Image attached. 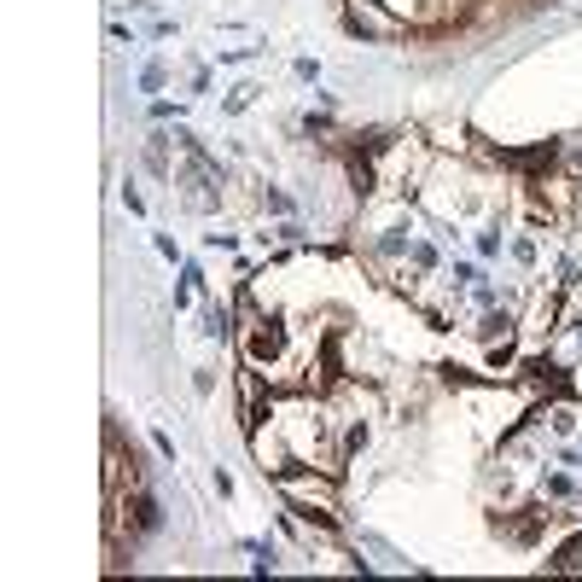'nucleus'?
Instances as JSON below:
<instances>
[{
    "label": "nucleus",
    "instance_id": "obj_1",
    "mask_svg": "<svg viewBox=\"0 0 582 582\" xmlns=\"http://www.w3.org/2000/svg\"><path fill=\"white\" fill-rule=\"evenodd\" d=\"M274 355H286V327L263 320V332H251V362H274Z\"/></svg>",
    "mask_w": 582,
    "mask_h": 582
},
{
    "label": "nucleus",
    "instance_id": "obj_2",
    "mask_svg": "<svg viewBox=\"0 0 582 582\" xmlns=\"http://www.w3.org/2000/svg\"><path fill=\"white\" fill-rule=\"evenodd\" d=\"M553 152H560V146H530V152H501V164H518V169H542V164H553Z\"/></svg>",
    "mask_w": 582,
    "mask_h": 582
},
{
    "label": "nucleus",
    "instance_id": "obj_3",
    "mask_svg": "<svg viewBox=\"0 0 582 582\" xmlns=\"http://www.w3.org/2000/svg\"><path fill=\"white\" fill-rule=\"evenodd\" d=\"M548 565H553V571H577V565H582V536H577V542H565V548L553 553Z\"/></svg>",
    "mask_w": 582,
    "mask_h": 582
}]
</instances>
